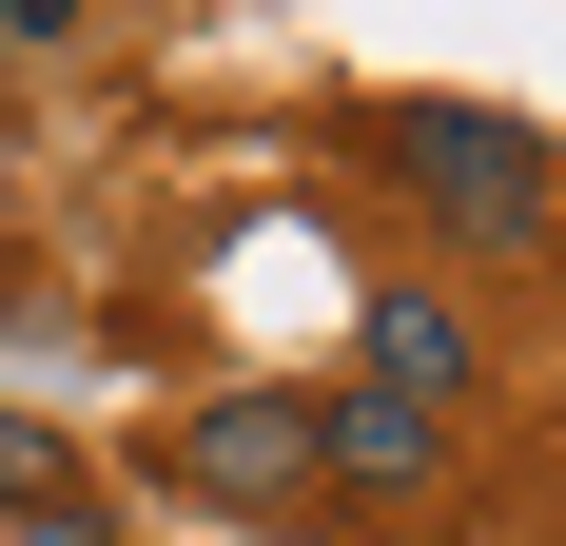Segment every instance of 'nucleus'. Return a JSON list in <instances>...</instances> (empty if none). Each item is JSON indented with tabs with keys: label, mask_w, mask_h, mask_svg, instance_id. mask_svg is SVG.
Masks as SVG:
<instances>
[{
	"label": "nucleus",
	"mask_w": 566,
	"mask_h": 546,
	"mask_svg": "<svg viewBox=\"0 0 566 546\" xmlns=\"http://www.w3.org/2000/svg\"><path fill=\"white\" fill-rule=\"evenodd\" d=\"M371 157H391L469 254H547V234H566V157L527 137V117H489V98H391V117H371Z\"/></svg>",
	"instance_id": "1"
},
{
	"label": "nucleus",
	"mask_w": 566,
	"mask_h": 546,
	"mask_svg": "<svg viewBox=\"0 0 566 546\" xmlns=\"http://www.w3.org/2000/svg\"><path fill=\"white\" fill-rule=\"evenodd\" d=\"M176 489H216V507H293V489H313V390H216V410L176 430Z\"/></svg>",
	"instance_id": "2"
},
{
	"label": "nucleus",
	"mask_w": 566,
	"mask_h": 546,
	"mask_svg": "<svg viewBox=\"0 0 566 546\" xmlns=\"http://www.w3.org/2000/svg\"><path fill=\"white\" fill-rule=\"evenodd\" d=\"M371 390L469 410V313H450V293H371Z\"/></svg>",
	"instance_id": "4"
},
{
	"label": "nucleus",
	"mask_w": 566,
	"mask_h": 546,
	"mask_svg": "<svg viewBox=\"0 0 566 546\" xmlns=\"http://www.w3.org/2000/svg\"><path fill=\"white\" fill-rule=\"evenodd\" d=\"M313 469H333V489H430V469H450V410H410V390H313Z\"/></svg>",
	"instance_id": "3"
},
{
	"label": "nucleus",
	"mask_w": 566,
	"mask_h": 546,
	"mask_svg": "<svg viewBox=\"0 0 566 546\" xmlns=\"http://www.w3.org/2000/svg\"><path fill=\"white\" fill-rule=\"evenodd\" d=\"M78 20H98V0H0V40H78Z\"/></svg>",
	"instance_id": "5"
},
{
	"label": "nucleus",
	"mask_w": 566,
	"mask_h": 546,
	"mask_svg": "<svg viewBox=\"0 0 566 546\" xmlns=\"http://www.w3.org/2000/svg\"><path fill=\"white\" fill-rule=\"evenodd\" d=\"M20 489H40V430H20V410H0V507H20Z\"/></svg>",
	"instance_id": "6"
}]
</instances>
